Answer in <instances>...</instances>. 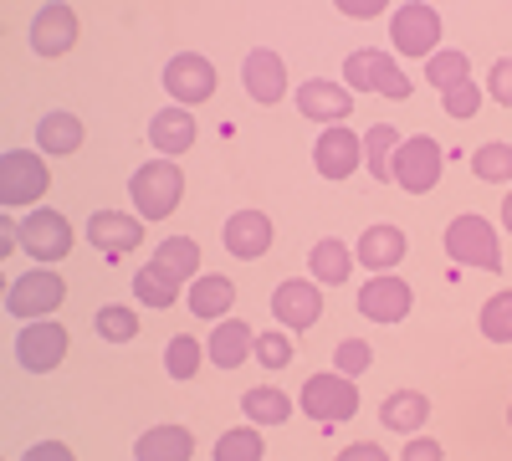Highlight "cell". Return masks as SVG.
Returning a JSON list of instances; mask_svg holds the SVG:
<instances>
[{
  "label": "cell",
  "mask_w": 512,
  "mask_h": 461,
  "mask_svg": "<svg viewBox=\"0 0 512 461\" xmlns=\"http://www.w3.org/2000/svg\"><path fill=\"white\" fill-rule=\"evenodd\" d=\"M47 190H52V175H47V164H41V154H31V149L0 154V205L21 211V205H36Z\"/></svg>",
  "instance_id": "5"
},
{
  "label": "cell",
  "mask_w": 512,
  "mask_h": 461,
  "mask_svg": "<svg viewBox=\"0 0 512 461\" xmlns=\"http://www.w3.org/2000/svg\"><path fill=\"white\" fill-rule=\"evenodd\" d=\"M272 313H277V323H282L287 333H308V328L323 318V292H318V282H308V277H287V282H277V292H272Z\"/></svg>",
  "instance_id": "13"
},
{
  "label": "cell",
  "mask_w": 512,
  "mask_h": 461,
  "mask_svg": "<svg viewBox=\"0 0 512 461\" xmlns=\"http://www.w3.org/2000/svg\"><path fill=\"white\" fill-rule=\"evenodd\" d=\"M405 251H410V241H405V231H400V226H369V231L354 241V257H359L374 277L395 272V267L405 262Z\"/></svg>",
  "instance_id": "20"
},
{
  "label": "cell",
  "mask_w": 512,
  "mask_h": 461,
  "mask_svg": "<svg viewBox=\"0 0 512 461\" xmlns=\"http://www.w3.org/2000/svg\"><path fill=\"white\" fill-rule=\"evenodd\" d=\"M21 461H77V456H72V446H62V441H36Z\"/></svg>",
  "instance_id": "43"
},
{
  "label": "cell",
  "mask_w": 512,
  "mask_h": 461,
  "mask_svg": "<svg viewBox=\"0 0 512 461\" xmlns=\"http://www.w3.org/2000/svg\"><path fill=\"white\" fill-rule=\"evenodd\" d=\"M164 282H175V287H185V282H195L200 277V246L190 241V236H164L159 246H154V262H149Z\"/></svg>",
  "instance_id": "23"
},
{
  "label": "cell",
  "mask_w": 512,
  "mask_h": 461,
  "mask_svg": "<svg viewBox=\"0 0 512 461\" xmlns=\"http://www.w3.org/2000/svg\"><path fill=\"white\" fill-rule=\"evenodd\" d=\"M487 93H492L502 108H512V57H497V62H492V72H487Z\"/></svg>",
  "instance_id": "41"
},
{
  "label": "cell",
  "mask_w": 512,
  "mask_h": 461,
  "mask_svg": "<svg viewBox=\"0 0 512 461\" xmlns=\"http://www.w3.org/2000/svg\"><path fill=\"white\" fill-rule=\"evenodd\" d=\"M21 251H26V257H36L41 267L62 262L67 251H72V226H67V216H62V211H31V216L21 221Z\"/></svg>",
  "instance_id": "12"
},
{
  "label": "cell",
  "mask_w": 512,
  "mask_h": 461,
  "mask_svg": "<svg viewBox=\"0 0 512 461\" xmlns=\"http://www.w3.org/2000/svg\"><path fill=\"white\" fill-rule=\"evenodd\" d=\"M200 359H205V344L200 339H190V333H175L169 339V349H164V369H169V380H195L200 374Z\"/></svg>",
  "instance_id": "32"
},
{
  "label": "cell",
  "mask_w": 512,
  "mask_h": 461,
  "mask_svg": "<svg viewBox=\"0 0 512 461\" xmlns=\"http://www.w3.org/2000/svg\"><path fill=\"white\" fill-rule=\"evenodd\" d=\"M88 241L103 251L108 262H118V257H128V251L144 241V221L123 216V211H98V216H88Z\"/></svg>",
  "instance_id": "19"
},
{
  "label": "cell",
  "mask_w": 512,
  "mask_h": 461,
  "mask_svg": "<svg viewBox=\"0 0 512 461\" xmlns=\"http://www.w3.org/2000/svg\"><path fill=\"white\" fill-rule=\"evenodd\" d=\"M502 226H507V236H512V190L502 195Z\"/></svg>",
  "instance_id": "46"
},
{
  "label": "cell",
  "mask_w": 512,
  "mask_h": 461,
  "mask_svg": "<svg viewBox=\"0 0 512 461\" xmlns=\"http://www.w3.org/2000/svg\"><path fill=\"white\" fill-rule=\"evenodd\" d=\"M185 303L195 318H210V323H226L231 303H236V282L231 277H216V272H200L185 292Z\"/></svg>",
  "instance_id": "24"
},
{
  "label": "cell",
  "mask_w": 512,
  "mask_h": 461,
  "mask_svg": "<svg viewBox=\"0 0 512 461\" xmlns=\"http://www.w3.org/2000/svg\"><path fill=\"white\" fill-rule=\"evenodd\" d=\"M333 461H390V456H384V451H379L374 441H354L349 451H338Z\"/></svg>",
  "instance_id": "45"
},
{
  "label": "cell",
  "mask_w": 512,
  "mask_h": 461,
  "mask_svg": "<svg viewBox=\"0 0 512 461\" xmlns=\"http://www.w3.org/2000/svg\"><path fill=\"white\" fill-rule=\"evenodd\" d=\"M251 354H256V333H251L241 318H226V323L210 328V339H205V359L216 364V369H241Z\"/></svg>",
  "instance_id": "21"
},
{
  "label": "cell",
  "mask_w": 512,
  "mask_h": 461,
  "mask_svg": "<svg viewBox=\"0 0 512 461\" xmlns=\"http://www.w3.org/2000/svg\"><path fill=\"white\" fill-rule=\"evenodd\" d=\"M26 41H31V52L47 57V62H52V57H67V52L77 47V11L62 6V0H47V6L31 16Z\"/></svg>",
  "instance_id": "11"
},
{
  "label": "cell",
  "mask_w": 512,
  "mask_h": 461,
  "mask_svg": "<svg viewBox=\"0 0 512 461\" xmlns=\"http://www.w3.org/2000/svg\"><path fill=\"white\" fill-rule=\"evenodd\" d=\"M241 415H246L256 431H262V426H287L292 421V400L277 385H256V390L241 395Z\"/></svg>",
  "instance_id": "29"
},
{
  "label": "cell",
  "mask_w": 512,
  "mask_h": 461,
  "mask_svg": "<svg viewBox=\"0 0 512 461\" xmlns=\"http://www.w3.org/2000/svg\"><path fill=\"white\" fill-rule=\"evenodd\" d=\"M425 421H431V400H425L420 390H395V395H384V405H379V426L384 431L415 436Z\"/></svg>",
  "instance_id": "26"
},
{
  "label": "cell",
  "mask_w": 512,
  "mask_h": 461,
  "mask_svg": "<svg viewBox=\"0 0 512 461\" xmlns=\"http://www.w3.org/2000/svg\"><path fill=\"white\" fill-rule=\"evenodd\" d=\"M303 410H308V421H318V426L354 421L359 415V385L349 380V374H338V369H323V374H313V380L303 385Z\"/></svg>",
  "instance_id": "4"
},
{
  "label": "cell",
  "mask_w": 512,
  "mask_h": 461,
  "mask_svg": "<svg viewBox=\"0 0 512 461\" xmlns=\"http://www.w3.org/2000/svg\"><path fill=\"white\" fill-rule=\"evenodd\" d=\"M410 308H415V292H410V282L395 277V272L369 277V282L359 287V313H364L369 323H400V318H410Z\"/></svg>",
  "instance_id": "15"
},
{
  "label": "cell",
  "mask_w": 512,
  "mask_h": 461,
  "mask_svg": "<svg viewBox=\"0 0 512 461\" xmlns=\"http://www.w3.org/2000/svg\"><path fill=\"white\" fill-rule=\"evenodd\" d=\"M344 88H354V93H379V98L405 103V98H410V77L400 72V62H395L390 52L359 47V52H349V62H344Z\"/></svg>",
  "instance_id": "2"
},
{
  "label": "cell",
  "mask_w": 512,
  "mask_h": 461,
  "mask_svg": "<svg viewBox=\"0 0 512 461\" xmlns=\"http://www.w3.org/2000/svg\"><path fill=\"white\" fill-rule=\"evenodd\" d=\"M400 144H405V134L395 129V123H374V129L364 134V164H369V175H374V180H390Z\"/></svg>",
  "instance_id": "30"
},
{
  "label": "cell",
  "mask_w": 512,
  "mask_h": 461,
  "mask_svg": "<svg viewBox=\"0 0 512 461\" xmlns=\"http://www.w3.org/2000/svg\"><path fill=\"white\" fill-rule=\"evenodd\" d=\"M164 93L175 98V108H195L205 98H216V62L200 57V52H175L159 72Z\"/></svg>",
  "instance_id": "9"
},
{
  "label": "cell",
  "mask_w": 512,
  "mask_h": 461,
  "mask_svg": "<svg viewBox=\"0 0 512 461\" xmlns=\"http://www.w3.org/2000/svg\"><path fill=\"white\" fill-rule=\"evenodd\" d=\"M36 144H41V154H77L82 149V118L62 113V108L41 113L36 118Z\"/></svg>",
  "instance_id": "27"
},
{
  "label": "cell",
  "mask_w": 512,
  "mask_h": 461,
  "mask_svg": "<svg viewBox=\"0 0 512 461\" xmlns=\"http://www.w3.org/2000/svg\"><path fill=\"white\" fill-rule=\"evenodd\" d=\"M62 303H67V282H62L52 267L21 272V277L6 287V313H11V318H21V323H41V318H52Z\"/></svg>",
  "instance_id": "3"
},
{
  "label": "cell",
  "mask_w": 512,
  "mask_h": 461,
  "mask_svg": "<svg viewBox=\"0 0 512 461\" xmlns=\"http://www.w3.org/2000/svg\"><path fill=\"white\" fill-rule=\"evenodd\" d=\"M338 11H344V16H354V21H369V16L390 11V6H384V0H338Z\"/></svg>",
  "instance_id": "44"
},
{
  "label": "cell",
  "mask_w": 512,
  "mask_h": 461,
  "mask_svg": "<svg viewBox=\"0 0 512 461\" xmlns=\"http://www.w3.org/2000/svg\"><path fill=\"white\" fill-rule=\"evenodd\" d=\"M482 339H492V344H512V287H502V292H492V298L482 303Z\"/></svg>",
  "instance_id": "34"
},
{
  "label": "cell",
  "mask_w": 512,
  "mask_h": 461,
  "mask_svg": "<svg viewBox=\"0 0 512 461\" xmlns=\"http://www.w3.org/2000/svg\"><path fill=\"white\" fill-rule=\"evenodd\" d=\"M354 251L338 241V236H323L313 251H308V267H313V282H323V287H338V282H349V272H354Z\"/></svg>",
  "instance_id": "28"
},
{
  "label": "cell",
  "mask_w": 512,
  "mask_h": 461,
  "mask_svg": "<svg viewBox=\"0 0 512 461\" xmlns=\"http://www.w3.org/2000/svg\"><path fill=\"white\" fill-rule=\"evenodd\" d=\"M313 164L323 180H349L359 164H364V134H349L344 123L338 129H323L313 144Z\"/></svg>",
  "instance_id": "16"
},
{
  "label": "cell",
  "mask_w": 512,
  "mask_h": 461,
  "mask_svg": "<svg viewBox=\"0 0 512 461\" xmlns=\"http://www.w3.org/2000/svg\"><path fill=\"white\" fill-rule=\"evenodd\" d=\"M425 82H431V88H441V93L461 88V82H472V57L456 52V47L436 52L431 62H425Z\"/></svg>",
  "instance_id": "31"
},
{
  "label": "cell",
  "mask_w": 512,
  "mask_h": 461,
  "mask_svg": "<svg viewBox=\"0 0 512 461\" xmlns=\"http://www.w3.org/2000/svg\"><path fill=\"white\" fill-rule=\"evenodd\" d=\"M134 298H139L144 308H169V303L180 298V287L164 282L154 267H144V272H134Z\"/></svg>",
  "instance_id": "37"
},
{
  "label": "cell",
  "mask_w": 512,
  "mask_h": 461,
  "mask_svg": "<svg viewBox=\"0 0 512 461\" xmlns=\"http://www.w3.org/2000/svg\"><path fill=\"white\" fill-rule=\"evenodd\" d=\"M297 113L303 118H318L328 129H338L349 113H354V93L344 82H328V77H308L303 88H297Z\"/></svg>",
  "instance_id": "17"
},
{
  "label": "cell",
  "mask_w": 512,
  "mask_h": 461,
  "mask_svg": "<svg viewBox=\"0 0 512 461\" xmlns=\"http://www.w3.org/2000/svg\"><path fill=\"white\" fill-rule=\"evenodd\" d=\"M241 88H246L251 103H262V108L282 103V98H287V62H282V52L251 47L246 62H241Z\"/></svg>",
  "instance_id": "14"
},
{
  "label": "cell",
  "mask_w": 512,
  "mask_h": 461,
  "mask_svg": "<svg viewBox=\"0 0 512 461\" xmlns=\"http://www.w3.org/2000/svg\"><path fill=\"white\" fill-rule=\"evenodd\" d=\"M67 359V328L41 318V323H21V339H16V364L26 374H52Z\"/></svg>",
  "instance_id": "10"
},
{
  "label": "cell",
  "mask_w": 512,
  "mask_h": 461,
  "mask_svg": "<svg viewBox=\"0 0 512 461\" xmlns=\"http://www.w3.org/2000/svg\"><path fill=\"white\" fill-rule=\"evenodd\" d=\"M472 175L482 185H507L512 180V144H482L472 154Z\"/></svg>",
  "instance_id": "35"
},
{
  "label": "cell",
  "mask_w": 512,
  "mask_h": 461,
  "mask_svg": "<svg viewBox=\"0 0 512 461\" xmlns=\"http://www.w3.org/2000/svg\"><path fill=\"white\" fill-rule=\"evenodd\" d=\"M272 216H262V211H236V216H226V226H221V241H226V251L236 262H256V257H267V246H272Z\"/></svg>",
  "instance_id": "18"
},
{
  "label": "cell",
  "mask_w": 512,
  "mask_h": 461,
  "mask_svg": "<svg viewBox=\"0 0 512 461\" xmlns=\"http://www.w3.org/2000/svg\"><path fill=\"white\" fill-rule=\"evenodd\" d=\"M369 364H374V349H369L364 339H344V344L333 349V369H338V374H349V380H359Z\"/></svg>",
  "instance_id": "39"
},
{
  "label": "cell",
  "mask_w": 512,
  "mask_h": 461,
  "mask_svg": "<svg viewBox=\"0 0 512 461\" xmlns=\"http://www.w3.org/2000/svg\"><path fill=\"white\" fill-rule=\"evenodd\" d=\"M441 144L431 139V134H410L405 144H400V154H395V170H390V180L405 190V195H431L436 185H441Z\"/></svg>",
  "instance_id": "8"
},
{
  "label": "cell",
  "mask_w": 512,
  "mask_h": 461,
  "mask_svg": "<svg viewBox=\"0 0 512 461\" xmlns=\"http://www.w3.org/2000/svg\"><path fill=\"white\" fill-rule=\"evenodd\" d=\"M216 461H262V431L256 426H236L216 441Z\"/></svg>",
  "instance_id": "36"
},
{
  "label": "cell",
  "mask_w": 512,
  "mask_h": 461,
  "mask_svg": "<svg viewBox=\"0 0 512 461\" xmlns=\"http://www.w3.org/2000/svg\"><path fill=\"white\" fill-rule=\"evenodd\" d=\"M446 257L456 267H482V272H502V251H497V236L492 226L477 216V211H466L446 226Z\"/></svg>",
  "instance_id": "6"
},
{
  "label": "cell",
  "mask_w": 512,
  "mask_h": 461,
  "mask_svg": "<svg viewBox=\"0 0 512 461\" xmlns=\"http://www.w3.org/2000/svg\"><path fill=\"white\" fill-rule=\"evenodd\" d=\"M195 118H190V108H175V103H169V108H159L154 118H149V144L164 154V159H175V154H185L190 144H195Z\"/></svg>",
  "instance_id": "22"
},
{
  "label": "cell",
  "mask_w": 512,
  "mask_h": 461,
  "mask_svg": "<svg viewBox=\"0 0 512 461\" xmlns=\"http://www.w3.org/2000/svg\"><path fill=\"white\" fill-rule=\"evenodd\" d=\"M507 426H512V405H507Z\"/></svg>",
  "instance_id": "47"
},
{
  "label": "cell",
  "mask_w": 512,
  "mask_h": 461,
  "mask_svg": "<svg viewBox=\"0 0 512 461\" xmlns=\"http://www.w3.org/2000/svg\"><path fill=\"white\" fill-rule=\"evenodd\" d=\"M195 456V436L185 426H149L139 441H134V461H190Z\"/></svg>",
  "instance_id": "25"
},
{
  "label": "cell",
  "mask_w": 512,
  "mask_h": 461,
  "mask_svg": "<svg viewBox=\"0 0 512 461\" xmlns=\"http://www.w3.org/2000/svg\"><path fill=\"white\" fill-rule=\"evenodd\" d=\"M482 93H487V88H477V82H461V88L441 93V108H446L451 118H477V108H482Z\"/></svg>",
  "instance_id": "40"
},
{
  "label": "cell",
  "mask_w": 512,
  "mask_h": 461,
  "mask_svg": "<svg viewBox=\"0 0 512 461\" xmlns=\"http://www.w3.org/2000/svg\"><path fill=\"white\" fill-rule=\"evenodd\" d=\"M400 461H446V451H441V441H431V436H410V446L400 451Z\"/></svg>",
  "instance_id": "42"
},
{
  "label": "cell",
  "mask_w": 512,
  "mask_h": 461,
  "mask_svg": "<svg viewBox=\"0 0 512 461\" xmlns=\"http://www.w3.org/2000/svg\"><path fill=\"white\" fill-rule=\"evenodd\" d=\"M292 354H297V349H292V339H287L282 328L256 333V354H251L256 364H267V369H287V364H292Z\"/></svg>",
  "instance_id": "38"
},
{
  "label": "cell",
  "mask_w": 512,
  "mask_h": 461,
  "mask_svg": "<svg viewBox=\"0 0 512 461\" xmlns=\"http://www.w3.org/2000/svg\"><path fill=\"white\" fill-rule=\"evenodd\" d=\"M180 195H185V175H180L169 159H149V164H139V170L128 175V200H134V211H139L144 221L175 216Z\"/></svg>",
  "instance_id": "1"
},
{
  "label": "cell",
  "mask_w": 512,
  "mask_h": 461,
  "mask_svg": "<svg viewBox=\"0 0 512 461\" xmlns=\"http://www.w3.org/2000/svg\"><path fill=\"white\" fill-rule=\"evenodd\" d=\"M93 328H98V339H108V344H128V339H139V313L128 303H108V308L93 313Z\"/></svg>",
  "instance_id": "33"
},
{
  "label": "cell",
  "mask_w": 512,
  "mask_h": 461,
  "mask_svg": "<svg viewBox=\"0 0 512 461\" xmlns=\"http://www.w3.org/2000/svg\"><path fill=\"white\" fill-rule=\"evenodd\" d=\"M390 41L400 57H425L431 62L441 52V11L425 6V0H410V6H400L390 16Z\"/></svg>",
  "instance_id": "7"
}]
</instances>
